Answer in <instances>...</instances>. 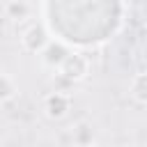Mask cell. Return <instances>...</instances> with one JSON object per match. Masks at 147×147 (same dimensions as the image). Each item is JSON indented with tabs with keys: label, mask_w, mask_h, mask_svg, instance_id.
<instances>
[{
	"label": "cell",
	"mask_w": 147,
	"mask_h": 147,
	"mask_svg": "<svg viewBox=\"0 0 147 147\" xmlns=\"http://www.w3.org/2000/svg\"><path fill=\"white\" fill-rule=\"evenodd\" d=\"M48 41H51V34H48V30L44 28V23L32 21V23H28V25L23 28V32H21V46H23L25 51H30V53H41V51L48 46Z\"/></svg>",
	"instance_id": "cell-1"
},
{
	"label": "cell",
	"mask_w": 147,
	"mask_h": 147,
	"mask_svg": "<svg viewBox=\"0 0 147 147\" xmlns=\"http://www.w3.org/2000/svg\"><path fill=\"white\" fill-rule=\"evenodd\" d=\"M60 76L67 78L69 83H78L83 78H87L90 74V60L83 55V53H69L64 57V62L60 64Z\"/></svg>",
	"instance_id": "cell-2"
},
{
	"label": "cell",
	"mask_w": 147,
	"mask_h": 147,
	"mask_svg": "<svg viewBox=\"0 0 147 147\" xmlns=\"http://www.w3.org/2000/svg\"><path fill=\"white\" fill-rule=\"evenodd\" d=\"M41 108H44V115L48 119H62V117H67V113L71 108V96L67 92L55 90V92H51L44 99V106Z\"/></svg>",
	"instance_id": "cell-3"
},
{
	"label": "cell",
	"mask_w": 147,
	"mask_h": 147,
	"mask_svg": "<svg viewBox=\"0 0 147 147\" xmlns=\"http://www.w3.org/2000/svg\"><path fill=\"white\" fill-rule=\"evenodd\" d=\"M71 51L64 46V44H60V41H48V46L39 53L41 55V62L46 64V67H51V69H60V64L64 62V57L69 55Z\"/></svg>",
	"instance_id": "cell-4"
},
{
	"label": "cell",
	"mask_w": 147,
	"mask_h": 147,
	"mask_svg": "<svg viewBox=\"0 0 147 147\" xmlns=\"http://www.w3.org/2000/svg\"><path fill=\"white\" fill-rule=\"evenodd\" d=\"M30 11H32V7L28 0H7L5 2V14L11 21H25V18H30Z\"/></svg>",
	"instance_id": "cell-5"
},
{
	"label": "cell",
	"mask_w": 147,
	"mask_h": 147,
	"mask_svg": "<svg viewBox=\"0 0 147 147\" xmlns=\"http://www.w3.org/2000/svg\"><path fill=\"white\" fill-rule=\"evenodd\" d=\"M131 96H133V101L147 106V74H138L131 80Z\"/></svg>",
	"instance_id": "cell-6"
},
{
	"label": "cell",
	"mask_w": 147,
	"mask_h": 147,
	"mask_svg": "<svg viewBox=\"0 0 147 147\" xmlns=\"http://www.w3.org/2000/svg\"><path fill=\"white\" fill-rule=\"evenodd\" d=\"M14 94H16V83L7 74H0V103L9 101Z\"/></svg>",
	"instance_id": "cell-7"
}]
</instances>
